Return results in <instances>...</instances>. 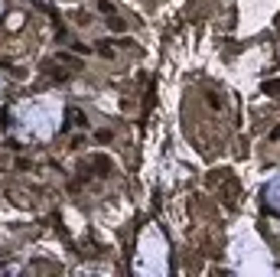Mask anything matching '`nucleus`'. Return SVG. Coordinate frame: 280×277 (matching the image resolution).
<instances>
[{
  "label": "nucleus",
  "mask_w": 280,
  "mask_h": 277,
  "mask_svg": "<svg viewBox=\"0 0 280 277\" xmlns=\"http://www.w3.org/2000/svg\"><path fill=\"white\" fill-rule=\"evenodd\" d=\"M69 117H72V124H75V127H88V121H85V114H81V111H78V108H75V111H69Z\"/></svg>",
  "instance_id": "obj_5"
},
{
  "label": "nucleus",
  "mask_w": 280,
  "mask_h": 277,
  "mask_svg": "<svg viewBox=\"0 0 280 277\" xmlns=\"http://www.w3.org/2000/svg\"><path fill=\"white\" fill-rule=\"evenodd\" d=\"M163 251H166V248H163V238H160V232H156V228H147V232H143V238H140V254H153V264H143L140 261V271H153V274H163L166 271V264H163Z\"/></svg>",
  "instance_id": "obj_2"
},
{
  "label": "nucleus",
  "mask_w": 280,
  "mask_h": 277,
  "mask_svg": "<svg viewBox=\"0 0 280 277\" xmlns=\"http://www.w3.org/2000/svg\"><path fill=\"white\" fill-rule=\"evenodd\" d=\"M264 199H267L270 209H277V212H280V176L267 183V192H264Z\"/></svg>",
  "instance_id": "obj_3"
},
{
  "label": "nucleus",
  "mask_w": 280,
  "mask_h": 277,
  "mask_svg": "<svg viewBox=\"0 0 280 277\" xmlns=\"http://www.w3.org/2000/svg\"><path fill=\"white\" fill-rule=\"evenodd\" d=\"M56 62H62V65H72L75 72H78V68H81V59H72L69 52H59V55H56Z\"/></svg>",
  "instance_id": "obj_4"
},
{
  "label": "nucleus",
  "mask_w": 280,
  "mask_h": 277,
  "mask_svg": "<svg viewBox=\"0 0 280 277\" xmlns=\"http://www.w3.org/2000/svg\"><path fill=\"white\" fill-rule=\"evenodd\" d=\"M20 117H23V124L33 130L36 137H52V130H56V105H46V101H36V105H26L20 111Z\"/></svg>",
  "instance_id": "obj_1"
},
{
  "label": "nucleus",
  "mask_w": 280,
  "mask_h": 277,
  "mask_svg": "<svg viewBox=\"0 0 280 277\" xmlns=\"http://www.w3.org/2000/svg\"><path fill=\"white\" fill-rule=\"evenodd\" d=\"M0 10H4V0H0Z\"/></svg>",
  "instance_id": "obj_11"
},
{
  "label": "nucleus",
  "mask_w": 280,
  "mask_h": 277,
  "mask_svg": "<svg viewBox=\"0 0 280 277\" xmlns=\"http://www.w3.org/2000/svg\"><path fill=\"white\" fill-rule=\"evenodd\" d=\"M270 137H274V141H280V127H277V130H274V134H270Z\"/></svg>",
  "instance_id": "obj_10"
},
{
  "label": "nucleus",
  "mask_w": 280,
  "mask_h": 277,
  "mask_svg": "<svg viewBox=\"0 0 280 277\" xmlns=\"http://www.w3.org/2000/svg\"><path fill=\"white\" fill-rule=\"evenodd\" d=\"M264 92H267V95H277V92H280V82H264Z\"/></svg>",
  "instance_id": "obj_8"
},
{
  "label": "nucleus",
  "mask_w": 280,
  "mask_h": 277,
  "mask_svg": "<svg viewBox=\"0 0 280 277\" xmlns=\"http://www.w3.org/2000/svg\"><path fill=\"white\" fill-rule=\"evenodd\" d=\"M20 23H23V13H10V20H7V26H10V30H17Z\"/></svg>",
  "instance_id": "obj_6"
},
{
  "label": "nucleus",
  "mask_w": 280,
  "mask_h": 277,
  "mask_svg": "<svg viewBox=\"0 0 280 277\" xmlns=\"http://www.w3.org/2000/svg\"><path fill=\"white\" fill-rule=\"evenodd\" d=\"M98 10L101 13H114V4H111V0H98Z\"/></svg>",
  "instance_id": "obj_7"
},
{
  "label": "nucleus",
  "mask_w": 280,
  "mask_h": 277,
  "mask_svg": "<svg viewBox=\"0 0 280 277\" xmlns=\"http://www.w3.org/2000/svg\"><path fill=\"white\" fill-rule=\"evenodd\" d=\"M98 55H105V59H111L114 52H111V46H98Z\"/></svg>",
  "instance_id": "obj_9"
}]
</instances>
